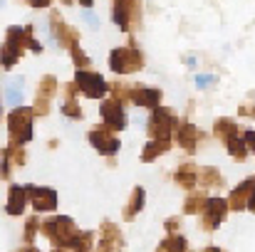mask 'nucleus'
I'll list each match as a JSON object with an SVG mask.
<instances>
[{
  "label": "nucleus",
  "instance_id": "f257e3e1",
  "mask_svg": "<svg viewBox=\"0 0 255 252\" xmlns=\"http://www.w3.org/2000/svg\"><path fill=\"white\" fill-rule=\"evenodd\" d=\"M213 136L226 146V151H228L236 161H246V159H248L251 149H248V144H246V139H243V131L238 129V124H236L233 119H218V121L213 124Z\"/></svg>",
  "mask_w": 255,
  "mask_h": 252
},
{
  "label": "nucleus",
  "instance_id": "f03ea898",
  "mask_svg": "<svg viewBox=\"0 0 255 252\" xmlns=\"http://www.w3.org/2000/svg\"><path fill=\"white\" fill-rule=\"evenodd\" d=\"M42 235H45L55 248L72 250V245H75L80 230H77V225H75L72 218H67V215H57V218H50V220L42 223Z\"/></svg>",
  "mask_w": 255,
  "mask_h": 252
},
{
  "label": "nucleus",
  "instance_id": "7ed1b4c3",
  "mask_svg": "<svg viewBox=\"0 0 255 252\" xmlns=\"http://www.w3.org/2000/svg\"><path fill=\"white\" fill-rule=\"evenodd\" d=\"M35 109L30 106H15L7 114V131H10V141L15 144H27L35 134Z\"/></svg>",
  "mask_w": 255,
  "mask_h": 252
},
{
  "label": "nucleus",
  "instance_id": "20e7f679",
  "mask_svg": "<svg viewBox=\"0 0 255 252\" xmlns=\"http://www.w3.org/2000/svg\"><path fill=\"white\" fill-rule=\"evenodd\" d=\"M178 116L171 106H156L151 109V116L146 121V131L151 139H161V141H171L173 134H176V126H178Z\"/></svg>",
  "mask_w": 255,
  "mask_h": 252
},
{
  "label": "nucleus",
  "instance_id": "39448f33",
  "mask_svg": "<svg viewBox=\"0 0 255 252\" xmlns=\"http://www.w3.org/2000/svg\"><path fill=\"white\" fill-rule=\"evenodd\" d=\"M109 67L117 75H134L144 67V55L134 45H124L109 52Z\"/></svg>",
  "mask_w": 255,
  "mask_h": 252
},
{
  "label": "nucleus",
  "instance_id": "423d86ee",
  "mask_svg": "<svg viewBox=\"0 0 255 252\" xmlns=\"http://www.w3.org/2000/svg\"><path fill=\"white\" fill-rule=\"evenodd\" d=\"M25 47H27V32H25V27H7L5 42H2V67L10 70L22 57Z\"/></svg>",
  "mask_w": 255,
  "mask_h": 252
},
{
  "label": "nucleus",
  "instance_id": "0eeeda50",
  "mask_svg": "<svg viewBox=\"0 0 255 252\" xmlns=\"http://www.w3.org/2000/svg\"><path fill=\"white\" fill-rule=\"evenodd\" d=\"M141 17V0H112V20L119 30L129 32L134 25H139Z\"/></svg>",
  "mask_w": 255,
  "mask_h": 252
},
{
  "label": "nucleus",
  "instance_id": "6e6552de",
  "mask_svg": "<svg viewBox=\"0 0 255 252\" xmlns=\"http://www.w3.org/2000/svg\"><path fill=\"white\" fill-rule=\"evenodd\" d=\"M87 139H89V144H92L102 156H114V154L122 149V144H119V139H117V131L109 129L107 124H99V126L89 129Z\"/></svg>",
  "mask_w": 255,
  "mask_h": 252
},
{
  "label": "nucleus",
  "instance_id": "1a4fd4ad",
  "mask_svg": "<svg viewBox=\"0 0 255 252\" xmlns=\"http://www.w3.org/2000/svg\"><path fill=\"white\" fill-rule=\"evenodd\" d=\"M50 35H52V40L60 45V47H65V50H72V47H77L80 45V32L75 30V27H70L65 20H62V15L60 12H50Z\"/></svg>",
  "mask_w": 255,
  "mask_h": 252
},
{
  "label": "nucleus",
  "instance_id": "9d476101",
  "mask_svg": "<svg viewBox=\"0 0 255 252\" xmlns=\"http://www.w3.org/2000/svg\"><path fill=\"white\" fill-rule=\"evenodd\" d=\"M228 210H231L228 200L216 198V195H213V198H208V203H206V208H203V213H201V228H203L206 233L218 230V228H221V223L226 220Z\"/></svg>",
  "mask_w": 255,
  "mask_h": 252
},
{
  "label": "nucleus",
  "instance_id": "9b49d317",
  "mask_svg": "<svg viewBox=\"0 0 255 252\" xmlns=\"http://www.w3.org/2000/svg\"><path fill=\"white\" fill-rule=\"evenodd\" d=\"M99 114L104 119V124L114 131H122L127 129V109H124V99H117V96H109L102 101L99 106Z\"/></svg>",
  "mask_w": 255,
  "mask_h": 252
},
{
  "label": "nucleus",
  "instance_id": "f8f14e48",
  "mask_svg": "<svg viewBox=\"0 0 255 252\" xmlns=\"http://www.w3.org/2000/svg\"><path fill=\"white\" fill-rule=\"evenodd\" d=\"M75 82L80 86V91H82L85 96H89V99H102V96L107 94V89H109V84L104 82L102 75L89 72V70H77Z\"/></svg>",
  "mask_w": 255,
  "mask_h": 252
},
{
  "label": "nucleus",
  "instance_id": "ddd939ff",
  "mask_svg": "<svg viewBox=\"0 0 255 252\" xmlns=\"http://www.w3.org/2000/svg\"><path fill=\"white\" fill-rule=\"evenodd\" d=\"M124 250V238L122 230L112 223L104 220L99 225V240H97V252H122Z\"/></svg>",
  "mask_w": 255,
  "mask_h": 252
},
{
  "label": "nucleus",
  "instance_id": "4468645a",
  "mask_svg": "<svg viewBox=\"0 0 255 252\" xmlns=\"http://www.w3.org/2000/svg\"><path fill=\"white\" fill-rule=\"evenodd\" d=\"M27 193H30V205L35 208V213H52V210H55V205H57V193H55L52 188L27 183Z\"/></svg>",
  "mask_w": 255,
  "mask_h": 252
},
{
  "label": "nucleus",
  "instance_id": "2eb2a0df",
  "mask_svg": "<svg viewBox=\"0 0 255 252\" xmlns=\"http://www.w3.org/2000/svg\"><path fill=\"white\" fill-rule=\"evenodd\" d=\"M55 94H57V80L55 77H42L40 84H37V89H35V111L40 114V116H45V114H50V104H52V99H55Z\"/></svg>",
  "mask_w": 255,
  "mask_h": 252
},
{
  "label": "nucleus",
  "instance_id": "dca6fc26",
  "mask_svg": "<svg viewBox=\"0 0 255 252\" xmlns=\"http://www.w3.org/2000/svg\"><path fill=\"white\" fill-rule=\"evenodd\" d=\"M161 89H154V86H141V84H134L129 89V101L134 106H144V109H156L161 106Z\"/></svg>",
  "mask_w": 255,
  "mask_h": 252
},
{
  "label": "nucleus",
  "instance_id": "f3484780",
  "mask_svg": "<svg viewBox=\"0 0 255 252\" xmlns=\"http://www.w3.org/2000/svg\"><path fill=\"white\" fill-rule=\"evenodd\" d=\"M77 94H80L77 82H67L62 86V104H60V111H62L67 119H75V121L82 119V109H80V104H77Z\"/></svg>",
  "mask_w": 255,
  "mask_h": 252
},
{
  "label": "nucleus",
  "instance_id": "a211bd4d",
  "mask_svg": "<svg viewBox=\"0 0 255 252\" xmlns=\"http://www.w3.org/2000/svg\"><path fill=\"white\" fill-rule=\"evenodd\" d=\"M27 203H30L27 185H10V190H7V203H5V213L20 218V215L25 213Z\"/></svg>",
  "mask_w": 255,
  "mask_h": 252
},
{
  "label": "nucleus",
  "instance_id": "6ab92c4d",
  "mask_svg": "<svg viewBox=\"0 0 255 252\" xmlns=\"http://www.w3.org/2000/svg\"><path fill=\"white\" fill-rule=\"evenodd\" d=\"M25 159H27V154H25L22 144L10 141L2 151V178H10L12 166H25Z\"/></svg>",
  "mask_w": 255,
  "mask_h": 252
},
{
  "label": "nucleus",
  "instance_id": "aec40b11",
  "mask_svg": "<svg viewBox=\"0 0 255 252\" xmlns=\"http://www.w3.org/2000/svg\"><path fill=\"white\" fill-rule=\"evenodd\" d=\"M176 144L186 151V154H193L198 149V129L191 124V121H181L176 126Z\"/></svg>",
  "mask_w": 255,
  "mask_h": 252
},
{
  "label": "nucleus",
  "instance_id": "412c9836",
  "mask_svg": "<svg viewBox=\"0 0 255 252\" xmlns=\"http://www.w3.org/2000/svg\"><path fill=\"white\" fill-rule=\"evenodd\" d=\"M251 190H253V175L246 178L243 183H238L233 190H231V198H228V205L233 213H241V210H248V200H251Z\"/></svg>",
  "mask_w": 255,
  "mask_h": 252
},
{
  "label": "nucleus",
  "instance_id": "4be33fe9",
  "mask_svg": "<svg viewBox=\"0 0 255 252\" xmlns=\"http://www.w3.org/2000/svg\"><path fill=\"white\" fill-rule=\"evenodd\" d=\"M198 173H201V168L196 166L193 161H183L181 166L176 168L173 180H176V185H181L183 190H193V188L198 185Z\"/></svg>",
  "mask_w": 255,
  "mask_h": 252
},
{
  "label": "nucleus",
  "instance_id": "5701e85b",
  "mask_svg": "<svg viewBox=\"0 0 255 252\" xmlns=\"http://www.w3.org/2000/svg\"><path fill=\"white\" fill-rule=\"evenodd\" d=\"M144 203H146V190H144L141 185H136V188L131 190V195H129V200H127L124 210H122L124 220H134V218H136V215L141 213Z\"/></svg>",
  "mask_w": 255,
  "mask_h": 252
},
{
  "label": "nucleus",
  "instance_id": "b1692460",
  "mask_svg": "<svg viewBox=\"0 0 255 252\" xmlns=\"http://www.w3.org/2000/svg\"><path fill=\"white\" fill-rule=\"evenodd\" d=\"M169 151H171V141L149 139L146 146H144V151H141V161H144V164H151V161H156L159 156H164V154H169Z\"/></svg>",
  "mask_w": 255,
  "mask_h": 252
},
{
  "label": "nucleus",
  "instance_id": "393cba45",
  "mask_svg": "<svg viewBox=\"0 0 255 252\" xmlns=\"http://www.w3.org/2000/svg\"><path fill=\"white\" fill-rule=\"evenodd\" d=\"M208 203V193L206 190H188L186 200H183V213L186 215H196V213H203Z\"/></svg>",
  "mask_w": 255,
  "mask_h": 252
},
{
  "label": "nucleus",
  "instance_id": "a878e982",
  "mask_svg": "<svg viewBox=\"0 0 255 252\" xmlns=\"http://www.w3.org/2000/svg\"><path fill=\"white\" fill-rule=\"evenodd\" d=\"M198 183L206 188V190H211V188H223V175H221V170L218 168H213V166H203L201 168V173H198Z\"/></svg>",
  "mask_w": 255,
  "mask_h": 252
},
{
  "label": "nucleus",
  "instance_id": "bb28decb",
  "mask_svg": "<svg viewBox=\"0 0 255 252\" xmlns=\"http://www.w3.org/2000/svg\"><path fill=\"white\" fill-rule=\"evenodd\" d=\"M156 252H188V243L183 235H169L159 243Z\"/></svg>",
  "mask_w": 255,
  "mask_h": 252
},
{
  "label": "nucleus",
  "instance_id": "cd10ccee",
  "mask_svg": "<svg viewBox=\"0 0 255 252\" xmlns=\"http://www.w3.org/2000/svg\"><path fill=\"white\" fill-rule=\"evenodd\" d=\"M22 89H25V82L17 77L12 84H7V86H5V94H2V96H5V101H7V104H12V106H17V104L22 101Z\"/></svg>",
  "mask_w": 255,
  "mask_h": 252
},
{
  "label": "nucleus",
  "instance_id": "c85d7f7f",
  "mask_svg": "<svg viewBox=\"0 0 255 252\" xmlns=\"http://www.w3.org/2000/svg\"><path fill=\"white\" fill-rule=\"evenodd\" d=\"M72 252H94V233H89V230L80 233L72 245Z\"/></svg>",
  "mask_w": 255,
  "mask_h": 252
},
{
  "label": "nucleus",
  "instance_id": "c756f323",
  "mask_svg": "<svg viewBox=\"0 0 255 252\" xmlns=\"http://www.w3.org/2000/svg\"><path fill=\"white\" fill-rule=\"evenodd\" d=\"M42 230V223L32 215V218H27L25 220V230H22V240H25V245H32V240H35V235Z\"/></svg>",
  "mask_w": 255,
  "mask_h": 252
},
{
  "label": "nucleus",
  "instance_id": "7c9ffc66",
  "mask_svg": "<svg viewBox=\"0 0 255 252\" xmlns=\"http://www.w3.org/2000/svg\"><path fill=\"white\" fill-rule=\"evenodd\" d=\"M70 55H72V62H75L80 70H87V67H89V57L85 55V50H82L80 45H77V47H72V50H70Z\"/></svg>",
  "mask_w": 255,
  "mask_h": 252
},
{
  "label": "nucleus",
  "instance_id": "2f4dec72",
  "mask_svg": "<svg viewBox=\"0 0 255 252\" xmlns=\"http://www.w3.org/2000/svg\"><path fill=\"white\" fill-rule=\"evenodd\" d=\"M164 228H166L169 235H178V230H181V218H169V220L164 223Z\"/></svg>",
  "mask_w": 255,
  "mask_h": 252
},
{
  "label": "nucleus",
  "instance_id": "473e14b6",
  "mask_svg": "<svg viewBox=\"0 0 255 252\" xmlns=\"http://www.w3.org/2000/svg\"><path fill=\"white\" fill-rule=\"evenodd\" d=\"M211 84H216V77H211V75H198L196 77V86L198 89H208Z\"/></svg>",
  "mask_w": 255,
  "mask_h": 252
},
{
  "label": "nucleus",
  "instance_id": "72a5a7b5",
  "mask_svg": "<svg viewBox=\"0 0 255 252\" xmlns=\"http://www.w3.org/2000/svg\"><path fill=\"white\" fill-rule=\"evenodd\" d=\"M243 139H246V144H248V149H251V154L255 156V131L253 129H248V131H243Z\"/></svg>",
  "mask_w": 255,
  "mask_h": 252
},
{
  "label": "nucleus",
  "instance_id": "f704fd0d",
  "mask_svg": "<svg viewBox=\"0 0 255 252\" xmlns=\"http://www.w3.org/2000/svg\"><path fill=\"white\" fill-rule=\"evenodd\" d=\"M238 114H241V116H255V101H248V104H241Z\"/></svg>",
  "mask_w": 255,
  "mask_h": 252
},
{
  "label": "nucleus",
  "instance_id": "c9c22d12",
  "mask_svg": "<svg viewBox=\"0 0 255 252\" xmlns=\"http://www.w3.org/2000/svg\"><path fill=\"white\" fill-rule=\"evenodd\" d=\"M82 17H85V20L89 22V25H92V27H99V22H97V15H94V12H89V7H85Z\"/></svg>",
  "mask_w": 255,
  "mask_h": 252
},
{
  "label": "nucleus",
  "instance_id": "e433bc0d",
  "mask_svg": "<svg viewBox=\"0 0 255 252\" xmlns=\"http://www.w3.org/2000/svg\"><path fill=\"white\" fill-rule=\"evenodd\" d=\"M248 210L255 213V175H253V190H251V200H248Z\"/></svg>",
  "mask_w": 255,
  "mask_h": 252
},
{
  "label": "nucleus",
  "instance_id": "4c0bfd02",
  "mask_svg": "<svg viewBox=\"0 0 255 252\" xmlns=\"http://www.w3.org/2000/svg\"><path fill=\"white\" fill-rule=\"evenodd\" d=\"M27 2H30L32 7H47V5H50V0H27Z\"/></svg>",
  "mask_w": 255,
  "mask_h": 252
},
{
  "label": "nucleus",
  "instance_id": "58836bf2",
  "mask_svg": "<svg viewBox=\"0 0 255 252\" xmlns=\"http://www.w3.org/2000/svg\"><path fill=\"white\" fill-rule=\"evenodd\" d=\"M201 252H226V250H221V248H213V245H208V248H203Z\"/></svg>",
  "mask_w": 255,
  "mask_h": 252
},
{
  "label": "nucleus",
  "instance_id": "ea45409f",
  "mask_svg": "<svg viewBox=\"0 0 255 252\" xmlns=\"http://www.w3.org/2000/svg\"><path fill=\"white\" fill-rule=\"evenodd\" d=\"M17 252H40V250H37V248H32V245H25L22 250H17Z\"/></svg>",
  "mask_w": 255,
  "mask_h": 252
},
{
  "label": "nucleus",
  "instance_id": "a19ab883",
  "mask_svg": "<svg viewBox=\"0 0 255 252\" xmlns=\"http://www.w3.org/2000/svg\"><path fill=\"white\" fill-rule=\"evenodd\" d=\"M183 62H186V65H188V67H196V57H186V60H183Z\"/></svg>",
  "mask_w": 255,
  "mask_h": 252
},
{
  "label": "nucleus",
  "instance_id": "79ce46f5",
  "mask_svg": "<svg viewBox=\"0 0 255 252\" xmlns=\"http://www.w3.org/2000/svg\"><path fill=\"white\" fill-rule=\"evenodd\" d=\"M80 2H82V7H92V2H94V0H80Z\"/></svg>",
  "mask_w": 255,
  "mask_h": 252
},
{
  "label": "nucleus",
  "instance_id": "37998d69",
  "mask_svg": "<svg viewBox=\"0 0 255 252\" xmlns=\"http://www.w3.org/2000/svg\"><path fill=\"white\" fill-rule=\"evenodd\" d=\"M52 252H65V250H62V248H55V250H52Z\"/></svg>",
  "mask_w": 255,
  "mask_h": 252
},
{
  "label": "nucleus",
  "instance_id": "c03bdc74",
  "mask_svg": "<svg viewBox=\"0 0 255 252\" xmlns=\"http://www.w3.org/2000/svg\"><path fill=\"white\" fill-rule=\"evenodd\" d=\"M62 2H72V0H62Z\"/></svg>",
  "mask_w": 255,
  "mask_h": 252
}]
</instances>
